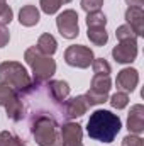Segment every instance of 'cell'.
Instances as JSON below:
<instances>
[{"mask_svg":"<svg viewBox=\"0 0 144 146\" xmlns=\"http://www.w3.org/2000/svg\"><path fill=\"white\" fill-rule=\"evenodd\" d=\"M56 26H58V31L59 34L65 37V39H75L80 33V27H78V14L68 9V10H63L58 19H56Z\"/></svg>","mask_w":144,"mask_h":146,"instance_id":"obj_9","label":"cell"},{"mask_svg":"<svg viewBox=\"0 0 144 146\" xmlns=\"http://www.w3.org/2000/svg\"><path fill=\"white\" fill-rule=\"evenodd\" d=\"M112 88V80L110 75H93L92 83H90V90L85 94L88 106H98L104 104L108 99V92Z\"/></svg>","mask_w":144,"mask_h":146,"instance_id":"obj_7","label":"cell"},{"mask_svg":"<svg viewBox=\"0 0 144 146\" xmlns=\"http://www.w3.org/2000/svg\"><path fill=\"white\" fill-rule=\"evenodd\" d=\"M92 68H93V73L95 75H110V72H112L108 61L104 60V58H93Z\"/></svg>","mask_w":144,"mask_h":146,"instance_id":"obj_23","label":"cell"},{"mask_svg":"<svg viewBox=\"0 0 144 146\" xmlns=\"http://www.w3.org/2000/svg\"><path fill=\"white\" fill-rule=\"evenodd\" d=\"M126 21L127 24L134 29L136 36H143L144 34V12L139 7H129L126 10Z\"/></svg>","mask_w":144,"mask_h":146,"instance_id":"obj_15","label":"cell"},{"mask_svg":"<svg viewBox=\"0 0 144 146\" xmlns=\"http://www.w3.org/2000/svg\"><path fill=\"white\" fill-rule=\"evenodd\" d=\"M122 146H144L143 138H139V134H127L122 139Z\"/></svg>","mask_w":144,"mask_h":146,"instance_id":"obj_28","label":"cell"},{"mask_svg":"<svg viewBox=\"0 0 144 146\" xmlns=\"http://www.w3.org/2000/svg\"><path fill=\"white\" fill-rule=\"evenodd\" d=\"M115 36L119 39V42H120V41H134V42H137V36H136L134 29H132L129 24L119 26L117 31H115Z\"/></svg>","mask_w":144,"mask_h":146,"instance_id":"obj_21","label":"cell"},{"mask_svg":"<svg viewBox=\"0 0 144 146\" xmlns=\"http://www.w3.org/2000/svg\"><path fill=\"white\" fill-rule=\"evenodd\" d=\"M66 65L75 68H88L93 61V51L83 44H73L65 51Z\"/></svg>","mask_w":144,"mask_h":146,"instance_id":"obj_8","label":"cell"},{"mask_svg":"<svg viewBox=\"0 0 144 146\" xmlns=\"http://www.w3.org/2000/svg\"><path fill=\"white\" fill-rule=\"evenodd\" d=\"M70 2H71V0H63V3H70Z\"/></svg>","mask_w":144,"mask_h":146,"instance_id":"obj_31","label":"cell"},{"mask_svg":"<svg viewBox=\"0 0 144 146\" xmlns=\"http://www.w3.org/2000/svg\"><path fill=\"white\" fill-rule=\"evenodd\" d=\"M0 146H26V143H24L20 138L14 136L12 133L2 131V133H0Z\"/></svg>","mask_w":144,"mask_h":146,"instance_id":"obj_22","label":"cell"},{"mask_svg":"<svg viewBox=\"0 0 144 146\" xmlns=\"http://www.w3.org/2000/svg\"><path fill=\"white\" fill-rule=\"evenodd\" d=\"M24 60H26V63H27V65L31 66V70H32V82H34V83L48 82V80L56 73V61H54L51 56L42 54L36 46L26 49Z\"/></svg>","mask_w":144,"mask_h":146,"instance_id":"obj_4","label":"cell"},{"mask_svg":"<svg viewBox=\"0 0 144 146\" xmlns=\"http://www.w3.org/2000/svg\"><path fill=\"white\" fill-rule=\"evenodd\" d=\"M83 129L78 122H65L61 124V141L63 146H83Z\"/></svg>","mask_w":144,"mask_h":146,"instance_id":"obj_11","label":"cell"},{"mask_svg":"<svg viewBox=\"0 0 144 146\" xmlns=\"http://www.w3.org/2000/svg\"><path fill=\"white\" fill-rule=\"evenodd\" d=\"M19 97L24 106V115L27 114V122L37 117H49L59 124L68 122L65 114V102H59L53 95L48 82H32L22 94H19Z\"/></svg>","mask_w":144,"mask_h":146,"instance_id":"obj_1","label":"cell"},{"mask_svg":"<svg viewBox=\"0 0 144 146\" xmlns=\"http://www.w3.org/2000/svg\"><path fill=\"white\" fill-rule=\"evenodd\" d=\"M127 129L131 134H141L144 131V107L141 104L131 107V112L127 115Z\"/></svg>","mask_w":144,"mask_h":146,"instance_id":"obj_14","label":"cell"},{"mask_svg":"<svg viewBox=\"0 0 144 146\" xmlns=\"http://www.w3.org/2000/svg\"><path fill=\"white\" fill-rule=\"evenodd\" d=\"M39 3H41V10L44 14L51 15L59 10V7L63 5V0H39Z\"/></svg>","mask_w":144,"mask_h":146,"instance_id":"obj_25","label":"cell"},{"mask_svg":"<svg viewBox=\"0 0 144 146\" xmlns=\"http://www.w3.org/2000/svg\"><path fill=\"white\" fill-rule=\"evenodd\" d=\"M122 127L120 117L117 114H112L110 110H95L88 122H87V133L92 139L100 143H112L115 136L119 134Z\"/></svg>","mask_w":144,"mask_h":146,"instance_id":"obj_2","label":"cell"},{"mask_svg":"<svg viewBox=\"0 0 144 146\" xmlns=\"http://www.w3.org/2000/svg\"><path fill=\"white\" fill-rule=\"evenodd\" d=\"M12 19H14L12 9L7 5L5 0H0V24H2V26H7V24L12 22Z\"/></svg>","mask_w":144,"mask_h":146,"instance_id":"obj_26","label":"cell"},{"mask_svg":"<svg viewBox=\"0 0 144 146\" xmlns=\"http://www.w3.org/2000/svg\"><path fill=\"white\" fill-rule=\"evenodd\" d=\"M39 146H63L61 141V124L49 117H37L27 122Z\"/></svg>","mask_w":144,"mask_h":146,"instance_id":"obj_3","label":"cell"},{"mask_svg":"<svg viewBox=\"0 0 144 146\" xmlns=\"http://www.w3.org/2000/svg\"><path fill=\"white\" fill-rule=\"evenodd\" d=\"M87 36L90 39V42H93L95 46H104L108 41V34L105 27H88Z\"/></svg>","mask_w":144,"mask_h":146,"instance_id":"obj_19","label":"cell"},{"mask_svg":"<svg viewBox=\"0 0 144 146\" xmlns=\"http://www.w3.org/2000/svg\"><path fill=\"white\" fill-rule=\"evenodd\" d=\"M9 39H10V33H9V29H7V26H2V24H0V48L7 46Z\"/></svg>","mask_w":144,"mask_h":146,"instance_id":"obj_29","label":"cell"},{"mask_svg":"<svg viewBox=\"0 0 144 146\" xmlns=\"http://www.w3.org/2000/svg\"><path fill=\"white\" fill-rule=\"evenodd\" d=\"M48 85L53 92V95L59 100V102H65L70 95V85L63 80H48Z\"/></svg>","mask_w":144,"mask_h":146,"instance_id":"obj_18","label":"cell"},{"mask_svg":"<svg viewBox=\"0 0 144 146\" xmlns=\"http://www.w3.org/2000/svg\"><path fill=\"white\" fill-rule=\"evenodd\" d=\"M127 104H129V95H127L126 92H119V90H117V94H114V95L110 97V106L117 110L124 109Z\"/></svg>","mask_w":144,"mask_h":146,"instance_id":"obj_24","label":"cell"},{"mask_svg":"<svg viewBox=\"0 0 144 146\" xmlns=\"http://www.w3.org/2000/svg\"><path fill=\"white\" fill-rule=\"evenodd\" d=\"M41 15H39V10H37L36 5H24L19 12V22L26 27H32L39 22Z\"/></svg>","mask_w":144,"mask_h":146,"instance_id":"obj_16","label":"cell"},{"mask_svg":"<svg viewBox=\"0 0 144 146\" xmlns=\"http://www.w3.org/2000/svg\"><path fill=\"white\" fill-rule=\"evenodd\" d=\"M105 24H107V17L100 10L87 14V26L88 27H105Z\"/></svg>","mask_w":144,"mask_h":146,"instance_id":"obj_20","label":"cell"},{"mask_svg":"<svg viewBox=\"0 0 144 146\" xmlns=\"http://www.w3.org/2000/svg\"><path fill=\"white\" fill-rule=\"evenodd\" d=\"M126 2H127L129 7H139V9H143V5H144V0H126Z\"/></svg>","mask_w":144,"mask_h":146,"instance_id":"obj_30","label":"cell"},{"mask_svg":"<svg viewBox=\"0 0 144 146\" xmlns=\"http://www.w3.org/2000/svg\"><path fill=\"white\" fill-rule=\"evenodd\" d=\"M104 5V0H81V9L88 14V12H97L100 10Z\"/></svg>","mask_w":144,"mask_h":146,"instance_id":"obj_27","label":"cell"},{"mask_svg":"<svg viewBox=\"0 0 144 146\" xmlns=\"http://www.w3.org/2000/svg\"><path fill=\"white\" fill-rule=\"evenodd\" d=\"M0 106L5 109L10 121L20 122L24 119V106L19 94L5 83H0Z\"/></svg>","mask_w":144,"mask_h":146,"instance_id":"obj_6","label":"cell"},{"mask_svg":"<svg viewBox=\"0 0 144 146\" xmlns=\"http://www.w3.org/2000/svg\"><path fill=\"white\" fill-rule=\"evenodd\" d=\"M112 56L117 63H132L137 56V42L134 41H120L114 49H112Z\"/></svg>","mask_w":144,"mask_h":146,"instance_id":"obj_10","label":"cell"},{"mask_svg":"<svg viewBox=\"0 0 144 146\" xmlns=\"http://www.w3.org/2000/svg\"><path fill=\"white\" fill-rule=\"evenodd\" d=\"M36 48L42 53V54L53 56V54L56 53V49H58V42H56V39L51 36L49 33H44V34H41V36H39Z\"/></svg>","mask_w":144,"mask_h":146,"instance_id":"obj_17","label":"cell"},{"mask_svg":"<svg viewBox=\"0 0 144 146\" xmlns=\"http://www.w3.org/2000/svg\"><path fill=\"white\" fill-rule=\"evenodd\" d=\"M88 107L90 106H88L85 95H76L73 99H66L65 100V114H66V119L71 121V119H76V117H81L83 114H87Z\"/></svg>","mask_w":144,"mask_h":146,"instance_id":"obj_13","label":"cell"},{"mask_svg":"<svg viewBox=\"0 0 144 146\" xmlns=\"http://www.w3.org/2000/svg\"><path fill=\"white\" fill-rule=\"evenodd\" d=\"M115 83H117V90L119 92L129 94V92H132L137 87V83H139V73H137L136 68H124V70L119 72L117 78H115Z\"/></svg>","mask_w":144,"mask_h":146,"instance_id":"obj_12","label":"cell"},{"mask_svg":"<svg viewBox=\"0 0 144 146\" xmlns=\"http://www.w3.org/2000/svg\"><path fill=\"white\" fill-rule=\"evenodd\" d=\"M0 83L9 85L17 94H22L32 83V78L29 76L26 66H22V63L3 61L0 63Z\"/></svg>","mask_w":144,"mask_h":146,"instance_id":"obj_5","label":"cell"}]
</instances>
